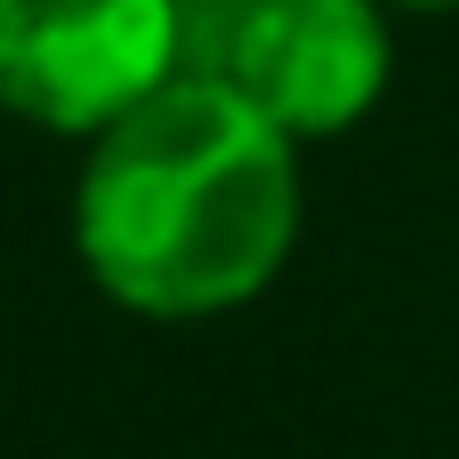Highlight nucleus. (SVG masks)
Wrapping results in <instances>:
<instances>
[{
    "mask_svg": "<svg viewBox=\"0 0 459 459\" xmlns=\"http://www.w3.org/2000/svg\"><path fill=\"white\" fill-rule=\"evenodd\" d=\"M178 81V0H0V113L97 137Z\"/></svg>",
    "mask_w": 459,
    "mask_h": 459,
    "instance_id": "obj_3",
    "label": "nucleus"
},
{
    "mask_svg": "<svg viewBox=\"0 0 459 459\" xmlns=\"http://www.w3.org/2000/svg\"><path fill=\"white\" fill-rule=\"evenodd\" d=\"M379 8H420V16H436V8H459V0H379Z\"/></svg>",
    "mask_w": 459,
    "mask_h": 459,
    "instance_id": "obj_4",
    "label": "nucleus"
},
{
    "mask_svg": "<svg viewBox=\"0 0 459 459\" xmlns=\"http://www.w3.org/2000/svg\"><path fill=\"white\" fill-rule=\"evenodd\" d=\"M73 242L89 282L153 323L258 299L299 242V145L226 81L178 73L97 129Z\"/></svg>",
    "mask_w": 459,
    "mask_h": 459,
    "instance_id": "obj_1",
    "label": "nucleus"
},
{
    "mask_svg": "<svg viewBox=\"0 0 459 459\" xmlns=\"http://www.w3.org/2000/svg\"><path fill=\"white\" fill-rule=\"evenodd\" d=\"M178 73L226 81L290 145L355 129L387 89L379 0H178Z\"/></svg>",
    "mask_w": 459,
    "mask_h": 459,
    "instance_id": "obj_2",
    "label": "nucleus"
}]
</instances>
